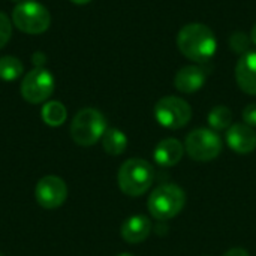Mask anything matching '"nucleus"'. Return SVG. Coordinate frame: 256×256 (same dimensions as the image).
<instances>
[{
    "mask_svg": "<svg viewBox=\"0 0 256 256\" xmlns=\"http://www.w3.org/2000/svg\"><path fill=\"white\" fill-rule=\"evenodd\" d=\"M236 80L244 93L256 96V51H248L242 56L236 66Z\"/></svg>",
    "mask_w": 256,
    "mask_h": 256,
    "instance_id": "nucleus-12",
    "label": "nucleus"
},
{
    "mask_svg": "<svg viewBox=\"0 0 256 256\" xmlns=\"http://www.w3.org/2000/svg\"><path fill=\"white\" fill-rule=\"evenodd\" d=\"M10 36H12V22L8 18V15L0 12V48H3L9 42Z\"/></svg>",
    "mask_w": 256,
    "mask_h": 256,
    "instance_id": "nucleus-20",
    "label": "nucleus"
},
{
    "mask_svg": "<svg viewBox=\"0 0 256 256\" xmlns=\"http://www.w3.org/2000/svg\"><path fill=\"white\" fill-rule=\"evenodd\" d=\"M250 39H252V42L256 45V22L255 26L252 27V32H250Z\"/></svg>",
    "mask_w": 256,
    "mask_h": 256,
    "instance_id": "nucleus-24",
    "label": "nucleus"
},
{
    "mask_svg": "<svg viewBox=\"0 0 256 256\" xmlns=\"http://www.w3.org/2000/svg\"><path fill=\"white\" fill-rule=\"evenodd\" d=\"M40 116H42L44 123H46L51 128H58L66 122L68 111H66V108H64V105L62 102L50 100L42 106Z\"/></svg>",
    "mask_w": 256,
    "mask_h": 256,
    "instance_id": "nucleus-16",
    "label": "nucleus"
},
{
    "mask_svg": "<svg viewBox=\"0 0 256 256\" xmlns=\"http://www.w3.org/2000/svg\"><path fill=\"white\" fill-rule=\"evenodd\" d=\"M0 256H2V254H0Z\"/></svg>",
    "mask_w": 256,
    "mask_h": 256,
    "instance_id": "nucleus-27",
    "label": "nucleus"
},
{
    "mask_svg": "<svg viewBox=\"0 0 256 256\" xmlns=\"http://www.w3.org/2000/svg\"><path fill=\"white\" fill-rule=\"evenodd\" d=\"M207 122H208V126L212 128V130H214V132L228 130L232 124V111L228 106L218 105L208 112Z\"/></svg>",
    "mask_w": 256,
    "mask_h": 256,
    "instance_id": "nucleus-17",
    "label": "nucleus"
},
{
    "mask_svg": "<svg viewBox=\"0 0 256 256\" xmlns=\"http://www.w3.org/2000/svg\"><path fill=\"white\" fill-rule=\"evenodd\" d=\"M250 44H252L250 36L246 34V33H243V32H236L230 38L231 50H234L238 54H246L248 50H249V46H250Z\"/></svg>",
    "mask_w": 256,
    "mask_h": 256,
    "instance_id": "nucleus-19",
    "label": "nucleus"
},
{
    "mask_svg": "<svg viewBox=\"0 0 256 256\" xmlns=\"http://www.w3.org/2000/svg\"><path fill=\"white\" fill-rule=\"evenodd\" d=\"M122 237L129 244H140L146 242L152 232V222L144 214H135L128 218L122 225Z\"/></svg>",
    "mask_w": 256,
    "mask_h": 256,
    "instance_id": "nucleus-13",
    "label": "nucleus"
},
{
    "mask_svg": "<svg viewBox=\"0 0 256 256\" xmlns=\"http://www.w3.org/2000/svg\"><path fill=\"white\" fill-rule=\"evenodd\" d=\"M226 142L228 147L238 154L252 153L256 148V132L244 123H234L226 130Z\"/></svg>",
    "mask_w": 256,
    "mask_h": 256,
    "instance_id": "nucleus-10",
    "label": "nucleus"
},
{
    "mask_svg": "<svg viewBox=\"0 0 256 256\" xmlns=\"http://www.w3.org/2000/svg\"><path fill=\"white\" fill-rule=\"evenodd\" d=\"M243 120L244 124L256 128V104H250L243 110Z\"/></svg>",
    "mask_w": 256,
    "mask_h": 256,
    "instance_id": "nucleus-21",
    "label": "nucleus"
},
{
    "mask_svg": "<svg viewBox=\"0 0 256 256\" xmlns=\"http://www.w3.org/2000/svg\"><path fill=\"white\" fill-rule=\"evenodd\" d=\"M72 3H76V4H86V3H90L92 0H70Z\"/></svg>",
    "mask_w": 256,
    "mask_h": 256,
    "instance_id": "nucleus-25",
    "label": "nucleus"
},
{
    "mask_svg": "<svg viewBox=\"0 0 256 256\" xmlns=\"http://www.w3.org/2000/svg\"><path fill=\"white\" fill-rule=\"evenodd\" d=\"M106 129V120L100 111L94 108H84L78 111L72 120L70 136L78 146L90 147L102 140Z\"/></svg>",
    "mask_w": 256,
    "mask_h": 256,
    "instance_id": "nucleus-4",
    "label": "nucleus"
},
{
    "mask_svg": "<svg viewBox=\"0 0 256 256\" xmlns=\"http://www.w3.org/2000/svg\"><path fill=\"white\" fill-rule=\"evenodd\" d=\"M15 2H16V0H15Z\"/></svg>",
    "mask_w": 256,
    "mask_h": 256,
    "instance_id": "nucleus-28",
    "label": "nucleus"
},
{
    "mask_svg": "<svg viewBox=\"0 0 256 256\" xmlns=\"http://www.w3.org/2000/svg\"><path fill=\"white\" fill-rule=\"evenodd\" d=\"M12 22L18 30L27 34H40L48 30L51 24V15L42 3L26 0L14 8Z\"/></svg>",
    "mask_w": 256,
    "mask_h": 256,
    "instance_id": "nucleus-5",
    "label": "nucleus"
},
{
    "mask_svg": "<svg viewBox=\"0 0 256 256\" xmlns=\"http://www.w3.org/2000/svg\"><path fill=\"white\" fill-rule=\"evenodd\" d=\"M184 150L190 159L196 162H210L220 154L222 140L218 132L207 128H200L186 136Z\"/></svg>",
    "mask_w": 256,
    "mask_h": 256,
    "instance_id": "nucleus-6",
    "label": "nucleus"
},
{
    "mask_svg": "<svg viewBox=\"0 0 256 256\" xmlns=\"http://www.w3.org/2000/svg\"><path fill=\"white\" fill-rule=\"evenodd\" d=\"M54 92V76L45 68H34L21 82V96L28 104H42Z\"/></svg>",
    "mask_w": 256,
    "mask_h": 256,
    "instance_id": "nucleus-8",
    "label": "nucleus"
},
{
    "mask_svg": "<svg viewBox=\"0 0 256 256\" xmlns=\"http://www.w3.org/2000/svg\"><path fill=\"white\" fill-rule=\"evenodd\" d=\"M207 69L201 64H190L182 68L174 78V86L180 93L192 94L198 92L207 80Z\"/></svg>",
    "mask_w": 256,
    "mask_h": 256,
    "instance_id": "nucleus-11",
    "label": "nucleus"
},
{
    "mask_svg": "<svg viewBox=\"0 0 256 256\" xmlns=\"http://www.w3.org/2000/svg\"><path fill=\"white\" fill-rule=\"evenodd\" d=\"M154 117L156 122L166 129H182L192 118L190 105L177 96H165L158 100L154 105Z\"/></svg>",
    "mask_w": 256,
    "mask_h": 256,
    "instance_id": "nucleus-7",
    "label": "nucleus"
},
{
    "mask_svg": "<svg viewBox=\"0 0 256 256\" xmlns=\"http://www.w3.org/2000/svg\"><path fill=\"white\" fill-rule=\"evenodd\" d=\"M117 256H134V255H130V254H120V255H117Z\"/></svg>",
    "mask_w": 256,
    "mask_h": 256,
    "instance_id": "nucleus-26",
    "label": "nucleus"
},
{
    "mask_svg": "<svg viewBox=\"0 0 256 256\" xmlns=\"http://www.w3.org/2000/svg\"><path fill=\"white\" fill-rule=\"evenodd\" d=\"M33 64H34V68H44V63H45V60H46V56L44 54V52H40V51H38V52H34L33 54Z\"/></svg>",
    "mask_w": 256,
    "mask_h": 256,
    "instance_id": "nucleus-22",
    "label": "nucleus"
},
{
    "mask_svg": "<svg viewBox=\"0 0 256 256\" xmlns=\"http://www.w3.org/2000/svg\"><path fill=\"white\" fill-rule=\"evenodd\" d=\"M186 204V192L172 183L158 186L148 196L147 207L156 220H170L176 218Z\"/></svg>",
    "mask_w": 256,
    "mask_h": 256,
    "instance_id": "nucleus-3",
    "label": "nucleus"
},
{
    "mask_svg": "<svg viewBox=\"0 0 256 256\" xmlns=\"http://www.w3.org/2000/svg\"><path fill=\"white\" fill-rule=\"evenodd\" d=\"M102 147L111 156H118L126 152L128 136L116 128H108L102 136Z\"/></svg>",
    "mask_w": 256,
    "mask_h": 256,
    "instance_id": "nucleus-15",
    "label": "nucleus"
},
{
    "mask_svg": "<svg viewBox=\"0 0 256 256\" xmlns=\"http://www.w3.org/2000/svg\"><path fill=\"white\" fill-rule=\"evenodd\" d=\"M224 256H249V252L242 248H234V249H230Z\"/></svg>",
    "mask_w": 256,
    "mask_h": 256,
    "instance_id": "nucleus-23",
    "label": "nucleus"
},
{
    "mask_svg": "<svg viewBox=\"0 0 256 256\" xmlns=\"http://www.w3.org/2000/svg\"><path fill=\"white\" fill-rule=\"evenodd\" d=\"M153 165L140 158L128 159L126 162H123L117 174L120 190L132 198L144 195L153 184Z\"/></svg>",
    "mask_w": 256,
    "mask_h": 256,
    "instance_id": "nucleus-2",
    "label": "nucleus"
},
{
    "mask_svg": "<svg viewBox=\"0 0 256 256\" xmlns=\"http://www.w3.org/2000/svg\"><path fill=\"white\" fill-rule=\"evenodd\" d=\"M34 198L42 208L56 210L66 201L68 186L57 176H45L34 188Z\"/></svg>",
    "mask_w": 256,
    "mask_h": 256,
    "instance_id": "nucleus-9",
    "label": "nucleus"
},
{
    "mask_svg": "<svg viewBox=\"0 0 256 256\" xmlns=\"http://www.w3.org/2000/svg\"><path fill=\"white\" fill-rule=\"evenodd\" d=\"M183 154H184L183 144L176 138H166L156 146L153 152V159L159 166L171 168L182 160Z\"/></svg>",
    "mask_w": 256,
    "mask_h": 256,
    "instance_id": "nucleus-14",
    "label": "nucleus"
},
{
    "mask_svg": "<svg viewBox=\"0 0 256 256\" xmlns=\"http://www.w3.org/2000/svg\"><path fill=\"white\" fill-rule=\"evenodd\" d=\"M24 64L20 58L14 56L0 57V80L3 81H15L22 75Z\"/></svg>",
    "mask_w": 256,
    "mask_h": 256,
    "instance_id": "nucleus-18",
    "label": "nucleus"
},
{
    "mask_svg": "<svg viewBox=\"0 0 256 256\" xmlns=\"http://www.w3.org/2000/svg\"><path fill=\"white\" fill-rule=\"evenodd\" d=\"M177 46L186 58L202 64L216 54L218 40L208 26L201 22H190L182 27L178 32Z\"/></svg>",
    "mask_w": 256,
    "mask_h": 256,
    "instance_id": "nucleus-1",
    "label": "nucleus"
}]
</instances>
